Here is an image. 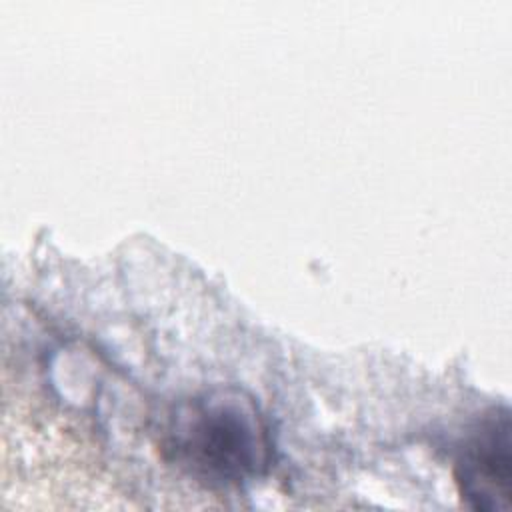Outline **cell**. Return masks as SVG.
Here are the masks:
<instances>
[{"instance_id":"1","label":"cell","mask_w":512,"mask_h":512,"mask_svg":"<svg viewBox=\"0 0 512 512\" xmlns=\"http://www.w3.org/2000/svg\"><path fill=\"white\" fill-rule=\"evenodd\" d=\"M164 456L212 488H238L264 476L272 442L254 398L234 386L180 400L160 432Z\"/></svg>"},{"instance_id":"2","label":"cell","mask_w":512,"mask_h":512,"mask_svg":"<svg viewBox=\"0 0 512 512\" xmlns=\"http://www.w3.org/2000/svg\"><path fill=\"white\" fill-rule=\"evenodd\" d=\"M456 484L462 500L482 512L512 506V438L506 408L486 412L456 458Z\"/></svg>"}]
</instances>
